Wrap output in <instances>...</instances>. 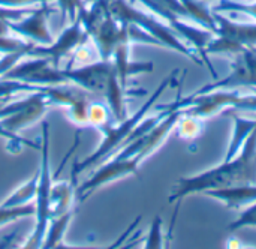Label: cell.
I'll use <instances>...</instances> for the list:
<instances>
[{"label":"cell","instance_id":"277c9868","mask_svg":"<svg viewBox=\"0 0 256 249\" xmlns=\"http://www.w3.org/2000/svg\"><path fill=\"white\" fill-rule=\"evenodd\" d=\"M166 84H168V80H165V81L159 86V89L154 92V95H153V96H152V98L138 110V113H135V114H134L132 117H129V119L126 117L123 122H118V125H112L110 129H106V131L102 134L104 140H102L100 146L98 147V150H94L92 155H88L84 161L75 162L74 170H72V174H74V176H78L81 171L87 170L88 167H93V165H98V164L104 162L106 158H110V155L116 153V152L118 150V147L124 144V141H126L128 137L132 134V131L135 129V126L144 119L146 113L148 111V108H152V105H153V102L158 99V96L165 90Z\"/></svg>","mask_w":256,"mask_h":249},{"label":"cell","instance_id":"5bb4252c","mask_svg":"<svg viewBox=\"0 0 256 249\" xmlns=\"http://www.w3.org/2000/svg\"><path fill=\"white\" fill-rule=\"evenodd\" d=\"M38 171L36 174L27 180V183L21 185L20 188H16L0 206L3 207H18V206H24V204H30V201L34 198L36 195V186H38Z\"/></svg>","mask_w":256,"mask_h":249},{"label":"cell","instance_id":"4fadbf2b","mask_svg":"<svg viewBox=\"0 0 256 249\" xmlns=\"http://www.w3.org/2000/svg\"><path fill=\"white\" fill-rule=\"evenodd\" d=\"M207 195L216 197L224 200L228 207H238L244 203L256 200V188L252 186H230V188H219V189H208Z\"/></svg>","mask_w":256,"mask_h":249},{"label":"cell","instance_id":"6da1fadb","mask_svg":"<svg viewBox=\"0 0 256 249\" xmlns=\"http://www.w3.org/2000/svg\"><path fill=\"white\" fill-rule=\"evenodd\" d=\"M63 74L68 83H72L94 98L108 104L117 122H123L126 116V95L120 83L112 60H98L80 68H66Z\"/></svg>","mask_w":256,"mask_h":249},{"label":"cell","instance_id":"52a82bcc","mask_svg":"<svg viewBox=\"0 0 256 249\" xmlns=\"http://www.w3.org/2000/svg\"><path fill=\"white\" fill-rule=\"evenodd\" d=\"M88 38L87 32L82 27L80 15L54 39L50 45H33L26 57H46L56 68H60V60L74 53L81 44H84Z\"/></svg>","mask_w":256,"mask_h":249},{"label":"cell","instance_id":"8992f818","mask_svg":"<svg viewBox=\"0 0 256 249\" xmlns=\"http://www.w3.org/2000/svg\"><path fill=\"white\" fill-rule=\"evenodd\" d=\"M0 80H15L34 86L68 84L63 69L56 68L46 57H24L2 75Z\"/></svg>","mask_w":256,"mask_h":249},{"label":"cell","instance_id":"e0dca14e","mask_svg":"<svg viewBox=\"0 0 256 249\" xmlns=\"http://www.w3.org/2000/svg\"><path fill=\"white\" fill-rule=\"evenodd\" d=\"M32 11H33V8H6V6H0V20L15 21V20L22 18L24 15H27Z\"/></svg>","mask_w":256,"mask_h":249},{"label":"cell","instance_id":"5b68a950","mask_svg":"<svg viewBox=\"0 0 256 249\" xmlns=\"http://www.w3.org/2000/svg\"><path fill=\"white\" fill-rule=\"evenodd\" d=\"M48 108L50 102L42 90L30 92L26 98L6 102L0 108V129H3L12 138L18 140L16 134L36 120L42 119Z\"/></svg>","mask_w":256,"mask_h":249},{"label":"cell","instance_id":"9c48e42d","mask_svg":"<svg viewBox=\"0 0 256 249\" xmlns=\"http://www.w3.org/2000/svg\"><path fill=\"white\" fill-rule=\"evenodd\" d=\"M52 9L48 6V2L40 3L39 8H33L32 12L24 15L20 20L9 21V27L14 35L34 45H50L54 38L48 29V15Z\"/></svg>","mask_w":256,"mask_h":249},{"label":"cell","instance_id":"ac0fdd59","mask_svg":"<svg viewBox=\"0 0 256 249\" xmlns=\"http://www.w3.org/2000/svg\"><path fill=\"white\" fill-rule=\"evenodd\" d=\"M162 246V237H160V218L156 216V219L152 224L150 234L147 237L146 248H160Z\"/></svg>","mask_w":256,"mask_h":249},{"label":"cell","instance_id":"7c38bea8","mask_svg":"<svg viewBox=\"0 0 256 249\" xmlns=\"http://www.w3.org/2000/svg\"><path fill=\"white\" fill-rule=\"evenodd\" d=\"M87 122L88 126L98 129L100 134H104L106 129H110L112 125L118 123L111 111V108L108 107V104L102 99H92L88 102V108H87Z\"/></svg>","mask_w":256,"mask_h":249},{"label":"cell","instance_id":"3957f363","mask_svg":"<svg viewBox=\"0 0 256 249\" xmlns=\"http://www.w3.org/2000/svg\"><path fill=\"white\" fill-rule=\"evenodd\" d=\"M50 126L46 122L42 123V146H40V167L38 170V186H36V195H34V216L36 224L34 230L22 245V248L34 249L42 248L44 237L46 233V227L50 222V195L52 188V176L50 170V159H48V146H50Z\"/></svg>","mask_w":256,"mask_h":249},{"label":"cell","instance_id":"8fae6325","mask_svg":"<svg viewBox=\"0 0 256 249\" xmlns=\"http://www.w3.org/2000/svg\"><path fill=\"white\" fill-rule=\"evenodd\" d=\"M75 216V209H70L58 216H52L48 222V227H46V233H45V237H44V243H42V248H58L62 246V242L64 239V234H66V230L72 221V218Z\"/></svg>","mask_w":256,"mask_h":249},{"label":"cell","instance_id":"7a4b0ae2","mask_svg":"<svg viewBox=\"0 0 256 249\" xmlns=\"http://www.w3.org/2000/svg\"><path fill=\"white\" fill-rule=\"evenodd\" d=\"M255 162H256V126L252 129V134L243 149L240 158L234 162L230 159L220 168L208 171L206 174L182 179L172 189L170 201L178 200L184 195H189L194 191L202 189H219V188H230L234 183H249L255 180Z\"/></svg>","mask_w":256,"mask_h":249},{"label":"cell","instance_id":"9a60e30c","mask_svg":"<svg viewBox=\"0 0 256 249\" xmlns=\"http://www.w3.org/2000/svg\"><path fill=\"white\" fill-rule=\"evenodd\" d=\"M34 215V206L24 204L18 207H3L0 206V227H4L10 222H15L21 218Z\"/></svg>","mask_w":256,"mask_h":249},{"label":"cell","instance_id":"ffe728a7","mask_svg":"<svg viewBox=\"0 0 256 249\" xmlns=\"http://www.w3.org/2000/svg\"><path fill=\"white\" fill-rule=\"evenodd\" d=\"M9 35H14L10 27H9V21L0 20V38L2 36H9Z\"/></svg>","mask_w":256,"mask_h":249},{"label":"cell","instance_id":"30bf717a","mask_svg":"<svg viewBox=\"0 0 256 249\" xmlns=\"http://www.w3.org/2000/svg\"><path fill=\"white\" fill-rule=\"evenodd\" d=\"M76 197V188L70 180H63L58 183H52L51 188V195H50V215L58 216L70 209ZM50 218V219H51Z\"/></svg>","mask_w":256,"mask_h":249},{"label":"cell","instance_id":"ba28073f","mask_svg":"<svg viewBox=\"0 0 256 249\" xmlns=\"http://www.w3.org/2000/svg\"><path fill=\"white\" fill-rule=\"evenodd\" d=\"M142 161L140 159V156H134V158H123L120 155H116L110 161H104L100 162V167L98 168V171L84 183H81L76 188V198L78 201H84L87 200L96 189L102 188L104 185L114 182L117 179H122L124 176L129 174H135L138 170V165Z\"/></svg>","mask_w":256,"mask_h":249},{"label":"cell","instance_id":"d6986e66","mask_svg":"<svg viewBox=\"0 0 256 249\" xmlns=\"http://www.w3.org/2000/svg\"><path fill=\"white\" fill-rule=\"evenodd\" d=\"M244 225H256V206H252L250 209H248L237 222H234L231 225L232 230H237V228H242Z\"/></svg>","mask_w":256,"mask_h":249},{"label":"cell","instance_id":"2e32d148","mask_svg":"<svg viewBox=\"0 0 256 249\" xmlns=\"http://www.w3.org/2000/svg\"><path fill=\"white\" fill-rule=\"evenodd\" d=\"M57 5H58V9H60V14H62V23L64 24L66 21H74L80 11L84 8V3L82 0H56Z\"/></svg>","mask_w":256,"mask_h":249}]
</instances>
